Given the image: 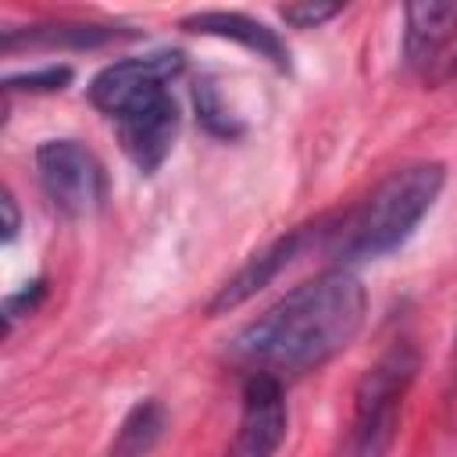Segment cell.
<instances>
[{
  "label": "cell",
  "instance_id": "2",
  "mask_svg": "<svg viewBox=\"0 0 457 457\" xmlns=\"http://www.w3.org/2000/svg\"><path fill=\"white\" fill-rule=\"evenodd\" d=\"M182 68V50H157L104 64L89 79V104L114 125L125 157L143 175H154L175 146L182 114L171 96V79H179Z\"/></svg>",
  "mask_w": 457,
  "mask_h": 457
},
{
  "label": "cell",
  "instance_id": "14",
  "mask_svg": "<svg viewBox=\"0 0 457 457\" xmlns=\"http://www.w3.org/2000/svg\"><path fill=\"white\" fill-rule=\"evenodd\" d=\"M339 11H343V4H314V0H307V4H286L278 14L293 29H318L328 18H336Z\"/></svg>",
  "mask_w": 457,
  "mask_h": 457
},
{
  "label": "cell",
  "instance_id": "11",
  "mask_svg": "<svg viewBox=\"0 0 457 457\" xmlns=\"http://www.w3.org/2000/svg\"><path fill=\"white\" fill-rule=\"evenodd\" d=\"M168 432V411L161 400L146 396L139 400L118 425L114 443L107 450V457H146Z\"/></svg>",
  "mask_w": 457,
  "mask_h": 457
},
{
  "label": "cell",
  "instance_id": "15",
  "mask_svg": "<svg viewBox=\"0 0 457 457\" xmlns=\"http://www.w3.org/2000/svg\"><path fill=\"white\" fill-rule=\"evenodd\" d=\"M43 296H46V282H43V278H36V282H29L25 289H18V293H11V296L4 300V325H7V332L14 328V321H18L21 314H29V311H36Z\"/></svg>",
  "mask_w": 457,
  "mask_h": 457
},
{
  "label": "cell",
  "instance_id": "4",
  "mask_svg": "<svg viewBox=\"0 0 457 457\" xmlns=\"http://www.w3.org/2000/svg\"><path fill=\"white\" fill-rule=\"evenodd\" d=\"M421 371V353L411 339H393L361 375L353 389V421L346 457H386L400 432L407 393Z\"/></svg>",
  "mask_w": 457,
  "mask_h": 457
},
{
  "label": "cell",
  "instance_id": "3",
  "mask_svg": "<svg viewBox=\"0 0 457 457\" xmlns=\"http://www.w3.org/2000/svg\"><path fill=\"white\" fill-rule=\"evenodd\" d=\"M443 186L446 168L439 161H411L389 171L361 204L332 214L325 243L328 257L339 261V268H350L396 253L428 218Z\"/></svg>",
  "mask_w": 457,
  "mask_h": 457
},
{
  "label": "cell",
  "instance_id": "1",
  "mask_svg": "<svg viewBox=\"0 0 457 457\" xmlns=\"http://www.w3.org/2000/svg\"><path fill=\"white\" fill-rule=\"evenodd\" d=\"M368 318V293L350 268H328L236 332L228 357L246 375L296 378L346 350Z\"/></svg>",
  "mask_w": 457,
  "mask_h": 457
},
{
  "label": "cell",
  "instance_id": "10",
  "mask_svg": "<svg viewBox=\"0 0 457 457\" xmlns=\"http://www.w3.org/2000/svg\"><path fill=\"white\" fill-rule=\"evenodd\" d=\"M182 29L196 32V36H214V39L239 43L250 54L271 61L278 71H289V46H286V39L271 25H264V21H257V18L243 14V11H200V14L182 18Z\"/></svg>",
  "mask_w": 457,
  "mask_h": 457
},
{
  "label": "cell",
  "instance_id": "9",
  "mask_svg": "<svg viewBox=\"0 0 457 457\" xmlns=\"http://www.w3.org/2000/svg\"><path fill=\"white\" fill-rule=\"evenodd\" d=\"M136 29L121 25H100V21H36L25 29H4V54L21 50V46H39V50H96L111 46L121 39H136Z\"/></svg>",
  "mask_w": 457,
  "mask_h": 457
},
{
  "label": "cell",
  "instance_id": "7",
  "mask_svg": "<svg viewBox=\"0 0 457 457\" xmlns=\"http://www.w3.org/2000/svg\"><path fill=\"white\" fill-rule=\"evenodd\" d=\"M328 228H332V214H321V218H314L311 225H296V228H289L286 236L271 239L264 250H257V253L211 296L207 311H211V314H225V311H232V307L246 303V300H250L253 293H261L271 278H278L307 246L328 243Z\"/></svg>",
  "mask_w": 457,
  "mask_h": 457
},
{
  "label": "cell",
  "instance_id": "8",
  "mask_svg": "<svg viewBox=\"0 0 457 457\" xmlns=\"http://www.w3.org/2000/svg\"><path fill=\"white\" fill-rule=\"evenodd\" d=\"M289 428L286 389L271 375H246L243 378V411L239 428L225 457H275Z\"/></svg>",
  "mask_w": 457,
  "mask_h": 457
},
{
  "label": "cell",
  "instance_id": "12",
  "mask_svg": "<svg viewBox=\"0 0 457 457\" xmlns=\"http://www.w3.org/2000/svg\"><path fill=\"white\" fill-rule=\"evenodd\" d=\"M193 100H196V118H200V125H204L211 136L232 139V136H239V132H243L239 118L225 107V100H221V93H218V86H214L211 79H200V82H196Z\"/></svg>",
  "mask_w": 457,
  "mask_h": 457
},
{
  "label": "cell",
  "instance_id": "13",
  "mask_svg": "<svg viewBox=\"0 0 457 457\" xmlns=\"http://www.w3.org/2000/svg\"><path fill=\"white\" fill-rule=\"evenodd\" d=\"M68 82H71V68L68 64H46V68L7 75L4 79V93H61Z\"/></svg>",
  "mask_w": 457,
  "mask_h": 457
},
{
  "label": "cell",
  "instance_id": "6",
  "mask_svg": "<svg viewBox=\"0 0 457 457\" xmlns=\"http://www.w3.org/2000/svg\"><path fill=\"white\" fill-rule=\"evenodd\" d=\"M403 61L425 82L457 79V0L407 4Z\"/></svg>",
  "mask_w": 457,
  "mask_h": 457
},
{
  "label": "cell",
  "instance_id": "5",
  "mask_svg": "<svg viewBox=\"0 0 457 457\" xmlns=\"http://www.w3.org/2000/svg\"><path fill=\"white\" fill-rule=\"evenodd\" d=\"M36 179L50 207L68 218H89L107 200V171L79 139H43L36 146Z\"/></svg>",
  "mask_w": 457,
  "mask_h": 457
},
{
  "label": "cell",
  "instance_id": "16",
  "mask_svg": "<svg viewBox=\"0 0 457 457\" xmlns=\"http://www.w3.org/2000/svg\"><path fill=\"white\" fill-rule=\"evenodd\" d=\"M0 207H4V243H14V236L21 228V211H18V200L11 189L0 196Z\"/></svg>",
  "mask_w": 457,
  "mask_h": 457
}]
</instances>
